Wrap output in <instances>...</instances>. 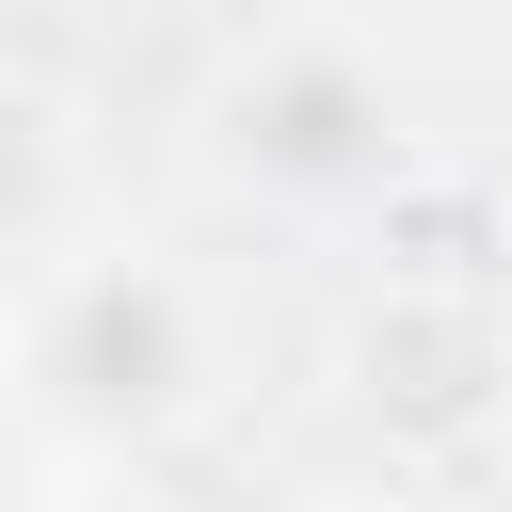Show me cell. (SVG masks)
<instances>
[{
    "instance_id": "1",
    "label": "cell",
    "mask_w": 512,
    "mask_h": 512,
    "mask_svg": "<svg viewBox=\"0 0 512 512\" xmlns=\"http://www.w3.org/2000/svg\"><path fill=\"white\" fill-rule=\"evenodd\" d=\"M32 384H48L64 416H96V432L176 416V400H192V320H176V288H160V272H80V288H48V304H32Z\"/></svg>"
},
{
    "instance_id": "2",
    "label": "cell",
    "mask_w": 512,
    "mask_h": 512,
    "mask_svg": "<svg viewBox=\"0 0 512 512\" xmlns=\"http://www.w3.org/2000/svg\"><path fill=\"white\" fill-rule=\"evenodd\" d=\"M48 192H64V112H48L32 80H0V240H16Z\"/></svg>"
}]
</instances>
